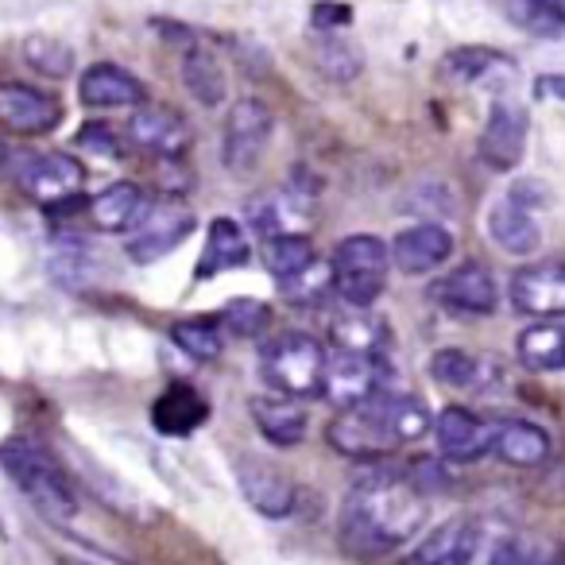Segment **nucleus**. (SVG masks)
<instances>
[{
  "instance_id": "c9c22d12",
  "label": "nucleus",
  "mask_w": 565,
  "mask_h": 565,
  "mask_svg": "<svg viewBox=\"0 0 565 565\" xmlns=\"http://www.w3.org/2000/svg\"><path fill=\"white\" fill-rule=\"evenodd\" d=\"M488 565H565V550L557 542H523L511 539L492 554Z\"/></svg>"
},
{
  "instance_id": "ddd939ff",
  "label": "nucleus",
  "mask_w": 565,
  "mask_h": 565,
  "mask_svg": "<svg viewBox=\"0 0 565 565\" xmlns=\"http://www.w3.org/2000/svg\"><path fill=\"white\" fill-rule=\"evenodd\" d=\"M430 299L438 302V307H446L449 315L484 318L500 307V287H495L492 271H488L484 264H461L434 282Z\"/></svg>"
},
{
  "instance_id": "aec40b11",
  "label": "nucleus",
  "mask_w": 565,
  "mask_h": 565,
  "mask_svg": "<svg viewBox=\"0 0 565 565\" xmlns=\"http://www.w3.org/2000/svg\"><path fill=\"white\" fill-rule=\"evenodd\" d=\"M480 550V526L477 519L457 515L434 526L415 550H411L407 565H472Z\"/></svg>"
},
{
  "instance_id": "bb28decb",
  "label": "nucleus",
  "mask_w": 565,
  "mask_h": 565,
  "mask_svg": "<svg viewBox=\"0 0 565 565\" xmlns=\"http://www.w3.org/2000/svg\"><path fill=\"white\" fill-rule=\"evenodd\" d=\"M519 364L526 372H562L565 369V326L534 322L515 341Z\"/></svg>"
},
{
  "instance_id": "39448f33",
  "label": "nucleus",
  "mask_w": 565,
  "mask_h": 565,
  "mask_svg": "<svg viewBox=\"0 0 565 565\" xmlns=\"http://www.w3.org/2000/svg\"><path fill=\"white\" fill-rule=\"evenodd\" d=\"M387 264H392V252H387V244L380 236H345L330 256V275L338 299L349 310H369L387 287Z\"/></svg>"
},
{
  "instance_id": "2eb2a0df",
  "label": "nucleus",
  "mask_w": 565,
  "mask_h": 565,
  "mask_svg": "<svg viewBox=\"0 0 565 565\" xmlns=\"http://www.w3.org/2000/svg\"><path fill=\"white\" fill-rule=\"evenodd\" d=\"M508 299L519 315L539 318V322L565 318V264L519 267V271L511 275Z\"/></svg>"
},
{
  "instance_id": "e433bc0d",
  "label": "nucleus",
  "mask_w": 565,
  "mask_h": 565,
  "mask_svg": "<svg viewBox=\"0 0 565 565\" xmlns=\"http://www.w3.org/2000/svg\"><path fill=\"white\" fill-rule=\"evenodd\" d=\"M221 322H225V330L236 333V338H259V333L267 330V322H271V310L259 299H233L221 310Z\"/></svg>"
},
{
  "instance_id": "4468645a",
  "label": "nucleus",
  "mask_w": 565,
  "mask_h": 565,
  "mask_svg": "<svg viewBox=\"0 0 565 565\" xmlns=\"http://www.w3.org/2000/svg\"><path fill=\"white\" fill-rule=\"evenodd\" d=\"M128 140L132 148H140L143 156H156L163 163L186 156L190 148V125L182 113L167 109V105H140L128 117Z\"/></svg>"
},
{
  "instance_id": "ea45409f",
  "label": "nucleus",
  "mask_w": 565,
  "mask_h": 565,
  "mask_svg": "<svg viewBox=\"0 0 565 565\" xmlns=\"http://www.w3.org/2000/svg\"><path fill=\"white\" fill-rule=\"evenodd\" d=\"M310 24H315L318 35H333V32H341L345 24H353V9H349V4H341V0H322V4H315V9H310Z\"/></svg>"
},
{
  "instance_id": "79ce46f5",
  "label": "nucleus",
  "mask_w": 565,
  "mask_h": 565,
  "mask_svg": "<svg viewBox=\"0 0 565 565\" xmlns=\"http://www.w3.org/2000/svg\"><path fill=\"white\" fill-rule=\"evenodd\" d=\"M0 163H4V143H0Z\"/></svg>"
},
{
  "instance_id": "c756f323",
  "label": "nucleus",
  "mask_w": 565,
  "mask_h": 565,
  "mask_svg": "<svg viewBox=\"0 0 565 565\" xmlns=\"http://www.w3.org/2000/svg\"><path fill=\"white\" fill-rule=\"evenodd\" d=\"M182 82H186L190 97L198 105H221L225 102V71H221L217 55H210L205 47H186L182 55Z\"/></svg>"
},
{
  "instance_id": "37998d69",
  "label": "nucleus",
  "mask_w": 565,
  "mask_h": 565,
  "mask_svg": "<svg viewBox=\"0 0 565 565\" xmlns=\"http://www.w3.org/2000/svg\"><path fill=\"white\" fill-rule=\"evenodd\" d=\"M66 565H86V562H66Z\"/></svg>"
},
{
  "instance_id": "72a5a7b5",
  "label": "nucleus",
  "mask_w": 565,
  "mask_h": 565,
  "mask_svg": "<svg viewBox=\"0 0 565 565\" xmlns=\"http://www.w3.org/2000/svg\"><path fill=\"white\" fill-rule=\"evenodd\" d=\"M24 63L32 66L35 74L51 82H63L74 74V47L55 35H28L24 40Z\"/></svg>"
},
{
  "instance_id": "a19ab883",
  "label": "nucleus",
  "mask_w": 565,
  "mask_h": 565,
  "mask_svg": "<svg viewBox=\"0 0 565 565\" xmlns=\"http://www.w3.org/2000/svg\"><path fill=\"white\" fill-rule=\"evenodd\" d=\"M539 94L565 102V74H542V78H539Z\"/></svg>"
},
{
  "instance_id": "f3484780",
  "label": "nucleus",
  "mask_w": 565,
  "mask_h": 565,
  "mask_svg": "<svg viewBox=\"0 0 565 565\" xmlns=\"http://www.w3.org/2000/svg\"><path fill=\"white\" fill-rule=\"evenodd\" d=\"M78 102L86 109H140V105H148V89L125 66L94 63L78 78Z\"/></svg>"
},
{
  "instance_id": "2f4dec72",
  "label": "nucleus",
  "mask_w": 565,
  "mask_h": 565,
  "mask_svg": "<svg viewBox=\"0 0 565 565\" xmlns=\"http://www.w3.org/2000/svg\"><path fill=\"white\" fill-rule=\"evenodd\" d=\"M318 259L315 244H310L307 233H282V236H267L264 241V267L279 279H291L295 271L310 267Z\"/></svg>"
},
{
  "instance_id": "a211bd4d",
  "label": "nucleus",
  "mask_w": 565,
  "mask_h": 565,
  "mask_svg": "<svg viewBox=\"0 0 565 565\" xmlns=\"http://www.w3.org/2000/svg\"><path fill=\"white\" fill-rule=\"evenodd\" d=\"M387 252L403 275H430L454 256V233L438 221H423V225L403 228Z\"/></svg>"
},
{
  "instance_id": "7ed1b4c3",
  "label": "nucleus",
  "mask_w": 565,
  "mask_h": 565,
  "mask_svg": "<svg viewBox=\"0 0 565 565\" xmlns=\"http://www.w3.org/2000/svg\"><path fill=\"white\" fill-rule=\"evenodd\" d=\"M0 469L9 472L12 484L32 500V508L51 523H71L78 515V492L63 465L55 461L47 446L32 438H12L0 446Z\"/></svg>"
},
{
  "instance_id": "5701e85b",
  "label": "nucleus",
  "mask_w": 565,
  "mask_h": 565,
  "mask_svg": "<svg viewBox=\"0 0 565 565\" xmlns=\"http://www.w3.org/2000/svg\"><path fill=\"white\" fill-rule=\"evenodd\" d=\"M252 423L264 434L271 446H299L310 430V418L302 411L299 399H287V395H264V399H252Z\"/></svg>"
},
{
  "instance_id": "9d476101",
  "label": "nucleus",
  "mask_w": 565,
  "mask_h": 565,
  "mask_svg": "<svg viewBox=\"0 0 565 565\" xmlns=\"http://www.w3.org/2000/svg\"><path fill=\"white\" fill-rule=\"evenodd\" d=\"M384 356H361V353H326V376H322V395L338 411H349L356 403L372 399L376 392H384Z\"/></svg>"
},
{
  "instance_id": "f704fd0d",
  "label": "nucleus",
  "mask_w": 565,
  "mask_h": 565,
  "mask_svg": "<svg viewBox=\"0 0 565 565\" xmlns=\"http://www.w3.org/2000/svg\"><path fill=\"white\" fill-rule=\"evenodd\" d=\"M282 299L299 302V307H315L326 299V291H333V275H330V259H315L310 267L295 271L291 279H279Z\"/></svg>"
},
{
  "instance_id": "1a4fd4ad",
  "label": "nucleus",
  "mask_w": 565,
  "mask_h": 565,
  "mask_svg": "<svg viewBox=\"0 0 565 565\" xmlns=\"http://www.w3.org/2000/svg\"><path fill=\"white\" fill-rule=\"evenodd\" d=\"M534 190H539L534 182H519L511 194H503L488 210V236L495 241V248L511 252V256H531L542 244V228L534 221V210L542 205V198H531Z\"/></svg>"
},
{
  "instance_id": "412c9836",
  "label": "nucleus",
  "mask_w": 565,
  "mask_h": 565,
  "mask_svg": "<svg viewBox=\"0 0 565 565\" xmlns=\"http://www.w3.org/2000/svg\"><path fill=\"white\" fill-rule=\"evenodd\" d=\"M550 434L534 423H523V418H503V423H492V454L500 457L503 465H515V469H539V465L550 461Z\"/></svg>"
},
{
  "instance_id": "f03ea898",
  "label": "nucleus",
  "mask_w": 565,
  "mask_h": 565,
  "mask_svg": "<svg viewBox=\"0 0 565 565\" xmlns=\"http://www.w3.org/2000/svg\"><path fill=\"white\" fill-rule=\"evenodd\" d=\"M430 426L434 418L423 399L384 387L372 399L341 411L326 430V438L338 454L353 457V461H376V457L392 454L395 446L418 441Z\"/></svg>"
},
{
  "instance_id": "c85d7f7f",
  "label": "nucleus",
  "mask_w": 565,
  "mask_h": 565,
  "mask_svg": "<svg viewBox=\"0 0 565 565\" xmlns=\"http://www.w3.org/2000/svg\"><path fill=\"white\" fill-rule=\"evenodd\" d=\"M495 71H511V63L492 47H457L438 63L446 86H477V82L492 78Z\"/></svg>"
},
{
  "instance_id": "6ab92c4d",
  "label": "nucleus",
  "mask_w": 565,
  "mask_h": 565,
  "mask_svg": "<svg viewBox=\"0 0 565 565\" xmlns=\"http://www.w3.org/2000/svg\"><path fill=\"white\" fill-rule=\"evenodd\" d=\"M430 430H434V438H438L441 457H449V461L469 465L492 454V423H484V418H477L465 407L438 411Z\"/></svg>"
},
{
  "instance_id": "423d86ee",
  "label": "nucleus",
  "mask_w": 565,
  "mask_h": 565,
  "mask_svg": "<svg viewBox=\"0 0 565 565\" xmlns=\"http://www.w3.org/2000/svg\"><path fill=\"white\" fill-rule=\"evenodd\" d=\"M194 228H198V217L186 202H179V198H159V202H148L143 217L136 221V228L128 233L125 252L132 264H156L167 252L179 248Z\"/></svg>"
},
{
  "instance_id": "dca6fc26",
  "label": "nucleus",
  "mask_w": 565,
  "mask_h": 565,
  "mask_svg": "<svg viewBox=\"0 0 565 565\" xmlns=\"http://www.w3.org/2000/svg\"><path fill=\"white\" fill-rule=\"evenodd\" d=\"M526 113L511 102H495L492 113L484 120V132H480V143H477V156L484 167L492 171H511L519 167L526 151Z\"/></svg>"
},
{
  "instance_id": "0eeeda50",
  "label": "nucleus",
  "mask_w": 565,
  "mask_h": 565,
  "mask_svg": "<svg viewBox=\"0 0 565 565\" xmlns=\"http://www.w3.org/2000/svg\"><path fill=\"white\" fill-rule=\"evenodd\" d=\"M17 182L32 202L47 205V210H71L82 198V182H86V167L66 151H43V156H28L24 167L17 171Z\"/></svg>"
},
{
  "instance_id": "b1692460",
  "label": "nucleus",
  "mask_w": 565,
  "mask_h": 565,
  "mask_svg": "<svg viewBox=\"0 0 565 565\" xmlns=\"http://www.w3.org/2000/svg\"><path fill=\"white\" fill-rule=\"evenodd\" d=\"M151 198L143 194L136 182H113L105 186L97 198H89L86 210H89V221H94L102 233H132L136 221L143 217Z\"/></svg>"
},
{
  "instance_id": "9b49d317",
  "label": "nucleus",
  "mask_w": 565,
  "mask_h": 565,
  "mask_svg": "<svg viewBox=\"0 0 565 565\" xmlns=\"http://www.w3.org/2000/svg\"><path fill=\"white\" fill-rule=\"evenodd\" d=\"M0 125L17 136H47L63 125V102L51 89L0 82Z\"/></svg>"
},
{
  "instance_id": "20e7f679",
  "label": "nucleus",
  "mask_w": 565,
  "mask_h": 565,
  "mask_svg": "<svg viewBox=\"0 0 565 565\" xmlns=\"http://www.w3.org/2000/svg\"><path fill=\"white\" fill-rule=\"evenodd\" d=\"M259 376L275 395L287 399H315L322 395L326 349L310 333H279L259 349Z\"/></svg>"
},
{
  "instance_id": "393cba45",
  "label": "nucleus",
  "mask_w": 565,
  "mask_h": 565,
  "mask_svg": "<svg viewBox=\"0 0 565 565\" xmlns=\"http://www.w3.org/2000/svg\"><path fill=\"white\" fill-rule=\"evenodd\" d=\"M430 376L441 387H457V392H484L500 380L492 361L484 356H472L465 349H438L430 356Z\"/></svg>"
},
{
  "instance_id": "cd10ccee",
  "label": "nucleus",
  "mask_w": 565,
  "mask_h": 565,
  "mask_svg": "<svg viewBox=\"0 0 565 565\" xmlns=\"http://www.w3.org/2000/svg\"><path fill=\"white\" fill-rule=\"evenodd\" d=\"M330 341L341 353H361V356H384L387 349V326L372 318L369 310H349V315L333 318Z\"/></svg>"
},
{
  "instance_id": "f8f14e48",
  "label": "nucleus",
  "mask_w": 565,
  "mask_h": 565,
  "mask_svg": "<svg viewBox=\"0 0 565 565\" xmlns=\"http://www.w3.org/2000/svg\"><path fill=\"white\" fill-rule=\"evenodd\" d=\"M236 484H241L244 500L267 519H287L295 511V484L291 477L279 469L275 461L259 454H241L233 461Z\"/></svg>"
},
{
  "instance_id": "7c9ffc66",
  "label": "nucleus",
  "mask_w": 565,
  "mask_h": 565,
  "mask_svg": "<svg viewBox=\"0 0 565 565\" xmlns=\"http://www.w3.org/2000/svg\"><path fill=\"white\" fill-rule=\"evenodd\" d=\"M310 63L322 78L330 82H353L364 71V51L356 43L341 40V35H318L310 47Z\"/></svg>"
},
{
  "instance_id": "58836bf2",
  "label": "nucleus",
  "mask_w": 565,
  "mask_h": 565,
  "mask_svg": "<svg viewBox=\"0 0 565 565\" xmlns=\"http://www.w3.org/2000/svg\"><path fill=\"white\" fill-rule=\"evenodd\" d=\"M78 148H86L89 156H102V159H117L120 156V140L117 132H113L109 125H102V120H89V125H82L78 132Z\"/></svg>"
},
{
  "instance_id": "6e6552de",
  "label": "nucleus",
  "mask_w": 565,
  "mask_h": 565,
  "mask_svg": "<svg viewBox=\"0 0 565 565\" xmlns=\"http://www.w3.org/2000/svg\"><path fill=\"white\" fill-rule=\"evenodd\" d=\"M271 140V109L259 97H241L221 132V163L233 174H252Z\"/></svg>"
},
{
  "instance_id": "4be33fe9",
  "label": "nucleus",
  "mask_w": 565,
  "mask_h": 565,
  "mask_svg": "<svg viewBox=\"0 0 565 565\" xmlns=\"http://www.w3.org/2000/svg\"><path fill=\"white\" fill-rule=\"evenodd\" d=\"M248 259H252V241L241 228V221L213 217L210 233H205L202 259H198V267H194V279H213V275H221V271L244 267Z\"/></svg>"
},
{
  "instance_id": "f257e3e1",
  "label": "nucleus",
  "mask_w": 565,
  "mask_h": 565,
  "mask_svg": "<svg viewBox=\"0 0 565 565\" xmlns=\"http://www.w3.org/2000/svg\"><path fill=\"white\" fill-rule=\"evenodd\" d=\"M426 523V495L395 469H372L345 492L341 542L361 557H380L415 539Z\"/></svg>"
},
{
  "instance_id": "4c0bfd02",
  "label": "nucleus",
  "mask_w": 565,
  "mask_h": 565,
  "mask_svg": "<svg viewBox=\"0 0 565 565\" xmlns=\"http://www.w3.org/2000/svg\"><path fill=\"white\" fill-rule=\"evenodd\" d=\"M523 28L539 40H557L565 35V0H531Z\"/></svg>"
},
{
  "instance_id": "a878e982",
  "label": "nucleus",
  "mask_w": 565,
  "mask_h": 565,
  "mask_svg": "<svg viewBox=\"0 0 565 565\" xmlns=\"http://www.w3.org/2000/svg\"><path fill=\"white\" fill-rule=\"evenodd\" d=\"M205 415H210V403H205L190 384H171L156 399V407H151V423H156V430L174 434V438L198 430V426L205 423Z\"/></svg>"
},
{
  "instance_id": "473e14b6",
  "label": "nucleus",
  "mask_w": 565,
  "mask_h": 565,
  "mask_svg": "<svg viewBox=\"0 0 565 565\" xmlns=\"http://www.w3.org/2000/svg\"><path fill=\"white\" fill-rule=\"evenodd\" d=\"M171 341L190 361H217L225 349V330L213 318H186V322L171 326Z\"/></svg>"
}]
</instances>
